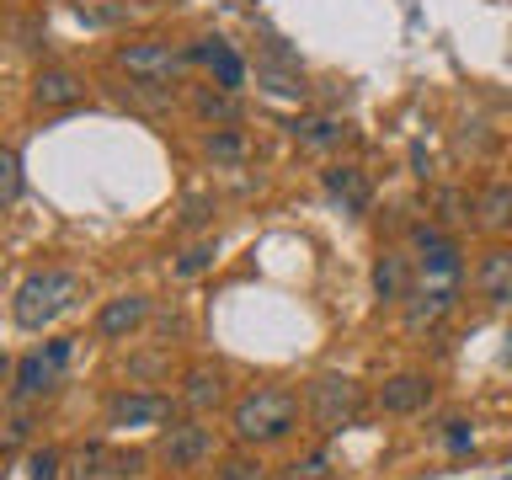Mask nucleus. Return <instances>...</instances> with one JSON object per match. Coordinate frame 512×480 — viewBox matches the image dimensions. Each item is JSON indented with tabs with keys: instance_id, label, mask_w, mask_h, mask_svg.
<instances>
[{
	"instance_id": "obj_1",
	"label": "nucleus",
	"mask_w": 512,
	"mask_h": 480,
	"mask_svg": "<svg viewBox=\"0 0 512 480\" xmlns=\"http://www.w3.org/2000/svg\"><path fill=\"white\" fill-rule=\"evenodd\" d=\"M230 427H235V438L246 448L283 443L288 432L299 427V395L283 390V384H262V390H251L246 400H235Z\"/></svg>"
},
{
	"instance_id": "obj_2",
	"label": "nucleus",
	"mask_w": 512,
	"mask_h": 480,
	"mask_svg": "<svg viewBox=\"0 0 512 480\" xmlns=\"http://www.w3.org/2000/svg\"><path fill=\"white\" fill-rule=\"evenodd\" d=\"M80 299V278L64 267H48V272H32V278L16 283L11 294V320L22 331H43L48 320H59L64 310H75Z\"/></svg>"
},
{
	"instance_id": "obj_3",
	"label": "nucleus",
	"mask_w": 512,
	"mask_h": 480,
	"mask_svg": "<svg viewBox=\"0 0 512 480\" xmlns=\"http://www.w3.org/2000/svg\"><path fill=\"white\" fill-rule=\"evenodd\" d=\"M304 406H310V422L326 432V438H336V432H347V427L363 422L368 395H363V384L347 379V374H320L310 384V395H304Z\"/></svg>"
},
{
	"instance_id": "obj_4",
	"label": "nucleus",
	"mask_w": 512,
	"mask_h": 480,
	"mask_svg": "<svg viewBox=\"0 0 512 480\" xmlns=\"http://www.w3.org/2000/svg\"><path fill=\"white\" fill-rule=\"evenodd\" d=\"M75 358V342L70 336H54L48 347L27 352V358H16V374H11V406H27V400H43L59 390L64 368Z\"/></svg>"
},
{
	"instance_id": "obj_5",
	"label": "nucleus",
	"mask_w": 512,
	"mask_h": 480,
	"mask_svg": "<svg viewBox=\"0 0 512 480\" xmlns=\"http://www.w3.org/2000/svg\"><path fill=\"white\" fill-rule=\"evenodd\" d=\"M118 70L139 86H171L176 70H182V54H171V43L160 38H144V43H128L118 48Z\"/></svg>"
},
{
	"instance_id": "obj_6",
	"label": "nucleus",
	"mask_w": 512,
	"mask_h": 480,
	"mask_svg": "<svg viewBox=\"0 0 512 480\" xmlns=\"http://www.w3.org/2000/svg\"><path fill=\"white\" fill-rule=\"evenodd\" d=\"M416 272H422V283H432V288H459V278H464L459 246L443 230H432V224L416 230Z\"/></svg>"
},
{
	"instance_id": "obj_7",
	"label": "nucleus",
	"mask_w": 512,
	"mask_h": 480,
	"mask_svg": "<svg viewBox=\"0 0 512 480\" xmlns=\"http://www.w3.org/2000/svg\"><path fill=\"white\" fill-rule=\"evenodd\" d=\"M160 459L171 470H198L203 459H214V432L203 422H166L160 427Z\"/></svg>"
},
{
	"instance_id": "obj_8",
	"label": "nucleus",
	"mask_w": 512,
	"mask_h": 480,
	"mask_svg": "<svg viewBox=\"0 0 512 480\" xmlns=\"http://www.w3.org/2000/svg\"><path fill=\"white\" fill-rule=\"evenodd\" d=\"M139 454H112L107 443H86V448H75V459H70V480H128V475H139Z\"/></svg>"
},
{
	"instance_id": "obj_9",
	"label": "nucleus",
	"mask_w": 512,
	"mask_h": 480,
	"mask_svg": "<svg viewBox=\"0 0 512 480\" xmlns=\"http://www.w3.org/2000/svg\"><path fill=\"white\" fill-rule=\"evenodd\" d=\"M112 427H166V416H171V400L166 395H134V390H123V395H112Z\"/></svg>"
},
{
	"instance_id": "obj_10",
	"label": "nucleus",
	"mask_w": 512,
	"mask_h": 480,
	"mask_svg": "<svg viewBox=\"0 0 512 480\" xmlns=\"http://www.w3.org/2000/svg\"><path fill=\"white\" fill-rule=\"evenodd\" d=\"M144 315H150V299L144 294H118V299L102 304V315H96V336L123 342V336H134L144 326Z\"/></svg>"
},
{
	"instance_id": "obj_11",
	"label": "nucleus",
	"mask_w": 512,
	"mask_h": 480,
	"mask_svg": "<svg viewBox=\"0 0 512 480\" xmlns=\"http://www.w3.org/2000/svg\"><path fill=\"white\" fill-rule=\"evenodd\" d=\"M480 299H491L496 310H512V251H486L475 267Z\"/></svg>"
},
{
	"instance_id": "obj_12",
	"label": "nucleus",
	"mask_w": 512,
	"mask_h": 480,
	"mask_svg": "<svg viewBox=\"0 0 512 480\" xmlns=\"http://www.w3.org/2000/svg\"><path fill=\"white\" fill-rule=\"evenodd\" d=\"M187 59H208V70H214L219 91H240V86H246V64H240V54H235L230 43L203 38V43H192V48H187Z\"/></svg>"
},
{
	"instance_id": "obj_13",
	"label": "nucleus",
	"mask_w": 512,
	"mask_h": 480,
	"mask_svg": "<svg viewBox=\"0 0 512 480\" xmlns=\"http://www.w3.org/2000/svg\"><path fill=\"white\" fill-rule=\"evenodd\" d=\"M80 96H86V86H80V75H70V70H38L32 75V107H43V112L75 107Z\"/></svg>"
},
{
	"instance_id": "obj_14",
	"label": "nucleus",
	"mask_w": 512,
	"mask_h": 480,
	"mask_svg": "<svg viewBox=\"0 0 512 480\" xmlns=\"http://www.w3.org/2000/svg\"><path fill=\"white\" fill-rule=\"evenodd\" d=\"M427 400H432L427 374H395V379H384V390H379V406H384V411H395V416L422 411Z\"/></svg>"
},
{
	"instance_id": "obj_15",
	"label": "nucleus",
	"mask_w": 512,
	"mask_h": 480,
	"mask_svg": "<svg viewBox=\"0 0 512 480\" xmlns=\"http://www.w3.org/2000/svg\"><path fill=\"white\" fill-rule=\"evenodd\" d=\"M182 406H187V411H214V406H224V368H214V363L187 368Z\"/></svg>"
},
{
	"instance_id": "obj_16",
	"label": "nucleus",
	"mask_w": 512,
	"mask_h": 480,
	"mask_svg": "<svg viewBox=\"0 0 512 480\" xmlns=\"http://www.w3.org/2000/svg\"><path fill=\"white\" fill-rule=\"evenodd\" d=\"M374 294L390 299V304H406L411 299V262L400 251H379V262H374Z\"/></svg>"
},
{
	"instance_id": "obj_17",
	"label": "nucleus",
	"mask_w": 512,
	"mask_h": 480,
	"mask_svg": "<svg viewBox=\"0 0 512 480\" xmlns=\"http://www.w3.org/2000/svg\"><path fill=\"white\" fill-rule=\"evenodd\" d=\"M475 224H480V230H491V235L512 230V182H496V187L480 192V198H475Z\"/></svg>"
},
{
	"instance_id": "obj_18",
	"label": "nucleus",
	"mask_w": 512,
	"mask_h": 480,
	"mask_svg": "<svg viewBox=\"0 0 512 480\" xmlns=\"http://www.w3.org/2000/svg\"><path fill=\"white\" fill-rule=\"evenodd\" d=\"M326 192L347 208V214H363V208H368V182H363L358 166H331L326 171Z\"/></svg>"
},
{
	"instance_id": "obj_19",
	"label": "nucleus",
	"mask_w": 512,
	"mask_h": 480,
	"mask_svg": "<svg viewBox=\"0 0 512 480\" xmlns=\"http://www.w3.org/2000/svg\"><path fill=\"white\" fill-rule=\"evenodd\" d=\"M294 139L304 144V150H336V144L347 139V123H336V118H299Z\"/></svg>"
},
{
	"instance_id": "obj_20",
	"label": "nucleus",
	"mask_w": 512,
	"mask_h": 480,
	"mask_svg": "<svg viewBox=\"0 0 512 480\" xmlns=\"http://www.w3.org/2000/svg\"><path fill=\"white\" fill-rule=\"evenodd\" d=\"M331 475H336V464H331L326 448H315V454H299V459L283 470V480H331Z\"/></svg>"
},
{
	"instance_id": "obj_21",
	"label": "nucleus",
	"mask_w": 512,
	"mask_h": 480,
	"mask_svg": "<svg viewBox=\"0 0 512 480\" xmlns=\"http://www.w3.org/2000/svg\"><path fill=\"white\" fill-rule=\"evenodd\" d=\"M230 96H235V91H224V96H214V91H198V96H192V107H198L203 118L230 123V118H235V102H230Z\"/></svg>"
},
{
	"instance_id": "obj_22",
	"label": "nucleus",
	"mask_w": 512,
	"mask_h": 480,
	"mask_svg": "<svg viewBox=\"0 0 512 480\" xmlns=\"http://www.w3.org/2000/svg\"><path fill=\"white\" fill-rule=\"evenodd\" d=\"M27 438H32V416L16 406V411H11V427H6V459L22 454V443H27Z\"/></svg>"
},
{
	"instance_id": "obj_23",
	"label": "nucleus",
	"mask_w": 512,
	"mask_h": 480,
	"mask_svg": "<svg viewBox=\"0 0 512 480\" xmlns=\"http://www.w3.org/2000/svg\"><path fill=\"white\" fill-rule=\"evenodd\" d=\"M6 208H16L22 203V150H6Z\"/></svg>"
},
{
	"instance_id": "obj_24",
	"label": "nucleus",
	"mask_w": 512,
	"mask_h": 480,
	"mask_svg": "<svg viewBox=\"0 0 512 480\" xmlns=\"http://www.w3.org/2000/svg\"><path fill=\"white\" fill-rule=\"evenodd\" d=\"M208 267H214V246H208V240H203V246H192L182 262H176V272H182V278H198V272H208Z\"/></svg>"
},
{
	"instance_id": "obj_25",
	"label": "nucleus",
	"mask_w": 512,
	"mask_h": 480,
	"mask_svg": "<svg viewBox=\"0 0 512 480\" xmlns=\"http://www.w3.org/2000/svg\"><path fill=\"white\" fill-rule=\"evenodd\" d=\"M59 470H64V459L54 454V448H38V454H32V475L27 480H59Z\"/></svg>"
},
{
	"instance_id": "obj_26",
	"label": "nucleus",
	"mask_w": 512,
	"mask_h": 480,
	"mask_svg": "<svg viewBox=\"0 0 512 480\" xmlns=\"http://www.w3.org/2000/svg\"><path fill=\"white\" fill-rule=\"evenodd\" d=\"M208 155H219V160H240V134H230V128H224V134H214V139H208Z\"/></svg>"
},
{
	"instance_id": "obj_27",
	"label": "nucleus",
	"mask_w": 512,
	"mask_h": 480,
	"mask_svg": "<svg viewBox=\"0 0 512 480\" xmlns=\"http://www.w3.org/2000/svg\"><path fill=\"white\" fill-rule=\"evenodd\" d=\"M443 438H448V448H454V454H464V448L475 443V432H470V422H448Z\"/></svg>"
},
{
	"instance_id": "obj_28",
	"label": "nucleus",
	"mask_w": 512,
	"mask_h": 480,
	"mask_svg": "<svg viewBox=\"0 0 512 480\" xmlns=\"http://www.w3.org/2000/svg\"><path fill=\"white\" fill-rule=\"evenodd\" d=\"M219 475H224V480H262V475H256V464H246V459H224Z\"/></svg>"
}]
</instances>
